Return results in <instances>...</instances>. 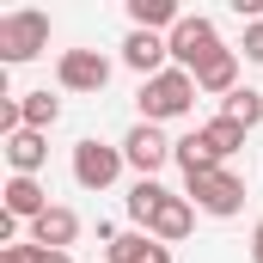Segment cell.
Masks as SVG:
<instances>
[{
	"mask_svg": "<svg viewBox=\"0 0 263 263\" xmlns=\"http://www.w3.org/2000/svg\"><path fill=\"white\" fill-rule=\"evenodd\" d=\"M135 104H141V123H172V117H190V104H196V73L165 67V73L141 80Z\"/></svg>",
	"mask_w": 263,
	"mask_h": 263,
	"instance_id": "1",
	"label": "cell"
},
{
	"mask_svg": "<svg viewBox=\"0 0 263 263\" xmlns=\"http://www.w3.org/2000/svg\"><path fill=\"white\" fill-rule=\"evenodd\" d=\"M43 49H49V12H37V6L0 12V67L37 62Z\"/></svg>",
	"mask_w": 263,
	"mask_h": 263,
	"instance_id": "2",
	"label": "cell"
},
{
	"mask_svg": "<svg viewBox=\"0 0 263 263\" xmlns=\"http://www.w3.org/2000/svg\"><path fill=\"white\" fill-rule=\"evenodd\" d=\"M172 67H184V73H196L202 62H214L227 43H220V31H214V18L208 12H184L178 25H172Z\"/></svg>",
	"mask_w": 263,
	"mask_h": 263,
	"instance_id": "3",
	"label": "cell"
},
{
	"mask_svg": "<svg viewBox=\"0 0 263 263\" xmlns=\"http://www.w3.org/2000/svg\"><path fill=\"white\" fill-rule=\"evenodd\" d=\"M184 196L196 202V214L233 220V214L245 208V178H239V172H227V165H214V172H202V178H184Z\"/></svg>",
	"mask_w": 263,
	"mask_h": 263,
	"instance_id": "4",
	"label": "cell"
},
{
	"mask_svg": "<svg viewBox=\"0 0 263 263\" xmlns=\"http://www.w3.org/2000/svg\"><path fill=\"white\" fill-rule=\"evenodd\" d=\"M123 165H129V159H123V147H110V141H92V135H86V141L73 147V184H80V190H110V184L123 178Z\"/></svg>",
	"mask_w": 263,
	"mask_h": 263,
	"instance_id": "5",
	"label": "cell"
},
{
	"mask_svg": "<svg viewBox=\"0 0 263 263\" xmlns=\"http://www.w3.org/2000/svg\"><path fill=\"white\" fill-rule=\"evenodd\" d=\"M55 86L62 92H104L110 86V55H98V49H62Z\"/></svg>",
	"mask_w": 263,
	"mask_h": 263,
	"instance_id": "6",
	"label": "cell"
},
{
	"mask_svg": "<svg viewBox=\"0 0 263 263\" xmlns=\"http://www.w3.org/2000/svg\"><path fill=\"white\" fill-rule=\"evenodd\" d=\"M172 147H178V141H165V129H159V123H135V129L123 135V159H129L141 178H153V172L172 159Z\"/></svg>",
	"mask_w": 263,
	"mask_h": 263,
	"instance_id": "7",
	"label": "cell"
},
{
	"mask_svg": "<svg viewBox=\"0 0 263 263\" xmlns=\"http://www.w3.org/2000/svg\"><path fill=\"white\" fill-rule=\"evenodd\" d=\"M123 67H135L141 80H153V73L172 67V43H165L159 31H129V37H123Z\"/></svg>",
	"mask_w": 263,
	"mask_h": 263,
	"instance_id": "8",
	"label": "cell"
},
{
	"mask_svg": "<svg viewBox=\"0 0 263 263\" xmlns=\"http://www.w3.org/2000/svg\"><path fill=\"white\" fill-rule=\"evenodd\" d=\"M0 153H6V165H12V178H37L43 165H49V135L37 129H18L0 141Z\"/></svg>",
	"mask_w": 263,
	"mask_h": 263,
	"instance_id": "9",
	"label": "cell"
},
{
	"mask_svg": "<svg viewBox=\"0 0 263 263\" xmlns=\"http://www.w3.org/2000/svg\"><path fill=\"white\" fill-rule=\"evenodd\" d=\"M73 239H80V214L62 208V202H55L49 214H37V220H31V245H37V251H67Z\"/></svg>",
	"mask_w": 263,
	"mask_h": 263,
	"instance_id": "10",
	"label": "cell"
},
{
	"mask_svg": "<svg viewBox=\"0 0 263 263\" xmlns=\"http://www.w3.org/2000/svg\"><path fill=\"white\" fill-rule=\"evenodd\" d=\"M190 227H196V202H190V196H165V202H159V214L147 220V233H153L159 245L190 239Z\"/></svg>",
	"mask_w": 263,
	"mask_h": 263,
	"instance_id": "11",
	"label": "cell"
},
{
	"mask_svg": "<svg viewBox=\"0 0 263 263\" xmlns=\"http://www.w3.org/2000/svg\"><path fill=\"white\" fill-rule=\"evenodd\" d=\"M49 208H55V202H49V190H43L37 178H6V214H12V220L31 227V220L49 214Z\"/></svg>",
	"mask_w": 263,
	"mask_h": 263,
	"instance_id": "12",
	"label": "cell"
},
{
	"mask_svg": "<svg viewBox=\"0 0 263 263\" xmlns=\"http://www.w3.org/2000/svg\"><path fill=\"white\" fill-rule=\"evenodd\" d=\"M196 92H208V98H233L239 92V49H220L214 62L196 67Z\"/></svg>",
	"mask_w": 263,
	"mask_h": 263,
	"instance_id": "13",
	"label": "cell"
},
{
	"mask_svg": "<svg viewBox=\"0 0 263 263\" xmlns=\"http://www.w3.org/2000/svg\"><path fill=\"white\" fill-rule=\"evenodd\" d=\"M165 196H172V190H165L159 178H135V184H129V196H123V208H129L135 233H147V220L159 214V202H165Z\"/></svg>",
	"mask_w": 263,
	"mask_h": 263,
	"instance_id": "14",
	"label": "cell"
},
{
	"mask_svg": "<svg viewBox=\"0 0 263 263\" xmlns=\"http://www.w3.org/2000/svg\"><path fill=\"white\" fill-rule=\"evenodd\" d=\"M18 123L37 129V135H49L62 123V98H49V86H43V92H18Z\"/></svg>",
	"mask_w": 263,
	"mask_h": 263,
	"instance_id": "15",
	"label": "cell"
},
{
	"mask_svg": "<svg viewBox=\"0 0 263 263\" xmlns=\"http://www.w3.org/2000/svg\"><path fill=\"white\" fill-rule=\"evenodd\" d=\"M178 18H184V12H178L172 0H129V31H159V37H172Z\"/></svg>",
	"mask_w": 263,
	"mask_h": 263,
	"instance_id": "16",
	"label": "cell"
},
{
	"mask_svg": "<svg viewBox=\"0 0 263 263\" xmlns=\"http://www.w3.org/2000/svg\"><path fill=\"white\" fill-rule=\"evenodd\" d=\"M196 135H202V141H208V153H214V159L227 165V159H233V153L245 147V135H251V129H239L233 117H208V123H202Z\"/></svg>",
	"mask_w": 263,
	"mask_h": 263,
	"instance_id": "17",
	"label": "cell"
},
{
	"mask_svg": "<svg viewBox=\"0 0 263 263\" xmlns=\"http://www.w3.org/2000/svg\"><path fill=\"white\" fill-rule=\"evenodd\" d=\"M153 233H117L110 239V251H104V263H153Z\"/></svg>",
	"mask_w": 263,
	"mask_h": 263,
	"instance_id": "18",
	"label": "cell"
},
{
	"mask_svg": "<svg viewBox=\"0 0 263 263\" xmlns=\"http://www.w3.org/2000/svg\"><path fill=\"white\" fill-rule=\"evenodd\" d=\"M220 117H233L239 129H257V123H263V92H251V86H239L233 98H220Z\"/></svg>",
	"mask_w": 263,
	"mask_h": 263,
	"instance_id": "19",
	"label": "cell"
},
{
	"mask_svg": "<svg viewBox=\"0 0 263 263\" xmlns=\"http://www.w3.org/2000/svg\"><path fill=\"white\" fill-rule=\"evenodd\" d=\"M172 159L184 165V178H202V172H214V165H220V159L208 153V141H202V135H184V141L172 147Z\"/></svg>",
	"mask_w": 263,
	"mask_h": 263,
	"instance_id": "20",
	"label": "cell"
},
{
	"mask_svg": "<svg viewBox=\"0 0 263 263\" xmlns=\"http://www.w3.org/2000/svg\"><path fill=\"white\" fill-rule=\"evenodd\" d=\"M239 55H245V62H263V18H257V25H245V43H239Z\"/></svg>",
	"mask_w": 263,
	"mask_h": 263,
	"instance_id": "21",
	"label": "cell"
},
{
	"mask_svg": "<svg viewBox=\"0 0 263 263\" xmlns=\"http://www.w3.org/2000/svg\"><path fill=\"white\" fill-rule=\"evenodd\" d=\"M0 263H37V245H6Z\"/></svg>",
	"mask_w": 263,
	"mask_h": 263,
	"instance_id": "22",
	"label": "cell"
},
{
	"mask_svg": "<svg viewBox=\"0 0 263 263\" xmlns=\"http://www.w3.org/2000/svg\"><path fill=\"white\" fill-rule=\"evenodd\" d=\"M251 263H263V220L251 227Z\"/></svg>",
	"mask_w": 263,
	"mask_h": 263,
	"instance_id": "23",
	"label": "cell"
},
{
	"mask_svg": "<svg viewBox=\"0 0 263 263\" xmlns=\"http://www.w3.org/2000/svg\"><path fill=\"white\" fill-rule=\"evenodd\" d=\"M37 263H73L67 251H37Z\"/></svg>",
	"mask_w": 263,
	"mask_h": 263,
	"instance_id": "24",
	"label": "cell"
},
{
	"mask_svg": "<svg viewBox=\"0 0 263 263\" xmlns=\"http://www.w3.org/2000/svg\"><path fill=\"white\" fill-rule=\"evenodd\" d=\"M153 263H172V245H153Z\"/></svg>",
	"mask_w": 263,
	"mask_h": 263,
	"instance_id": "25",
	"label": "cell"
}]
</instances>
